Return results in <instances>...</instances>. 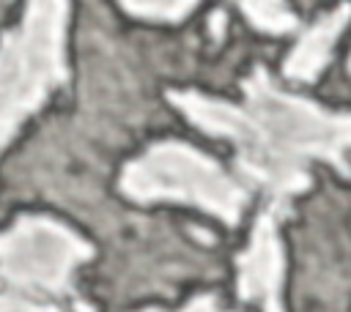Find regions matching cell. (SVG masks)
Listing matches in <instances>:
<instances>
[{"mask_svg":"<svg viewBox=\"0 0 351 312\" xmlns=\"http://www.w3.org/2000/svg\"><path fill=\"white\" fill-rule=\"evenodd\" d=\"M241 109L282 167L304 170V159H324L337 172L351 175V112H332L280 90L261 66L241 82Z\"/></svg>","mask_w":351,"mask_h":312,"instance_id":"obj_1","label":"cell"},{"mask_svg":"<svg viewBox=\"0 0 351 312\" xmlns=\"http://www.w3.org/2000/svg\"><path fill=\"white\" fill-rule=\"evenodd\" d=\"M222 22H225V16H222V11H217V14H214V25H211V33H214L217 38L222 36Z\"/></svg>","mask_w":351,"mask_h":312,"instance_id":"obj_12","label":"cell"},{"mask_svg":"<svg viewBox=\"0 0 351 312\" xmlns=\"http://www.w3.org/2000/svg\"><path fill=\"white\" fill-rule=\"evenodd\" d=\"M118 186L134 203H189L225 224H236L250 200L247 189L214 159L178 140L154 142L145 153L132 159L123 167Z\"/></svg>","mask_w":351,"mask_h":312,"instance_id":"obj_3","label":"cell"},{"mask_svg":"<svg viewBox=\"0 0 351 312\" xmlns=\"http://www.w3.org/2000/svg\"><path fill=\"white\" fill-rule=\"evenodd\" d=\"M140 312H165V309H156V307H151V309H140ZM178 312H222L219 307H217V298L214 296H197V298H192L184 309H178Z\"/></svg>","mask_w":351,"mask_h":312,"instance_id":"obj_11","label":"cell"},{"mask_svg":"<svg viewBox=\"0 0 351 312\" xmlns=\"http://www.w3.org/2000/svg\"><path fill=\"white\" fill-rule=\"evenodd\" d=\"M348 19H351V5L343 3L340 8L324 14L310 30H304L285 60V77L313 82L324 71V66L329 63L332 47L337 41L340 30L348 25Z\"/></svg>","mask_w":351,"mask_h":312,"instance_id":"obj_7","label":"cell"},{"mask_svg":"<svg viewBox=\"0 0 351 312\" xmlns=\"http://www.w3.org/2000/svg\"><path fill=\"white\" fill-rule=\"evenodd\" d=\"M126 11H132L134 16H143V19H156V22H178L184 19L195 3H151V0H143V3H121Z\"/></svg>","mask_w":351,"mask_h":312,"instance_id":"obj_9","label":"cell"},{"mask_svg":"<svg viewBox=\"0 0 351 312\" xmlns=\"http://www.w3.org/2000/svg\"><path fill=\"white\" fill-rule=\"evenodd\" d=\"M69 3H30L16 30L0 38V151L66 77Z\"/></svg>","mask_w":351,"mask_h":312,"instance_id":"obj_2","label":"cell"},{"mask_svg":"<svg viewBox=\"0 0 351 312\" xmlns=\"http://www.w3.org/2000/svg\"><path fill=\"white\" fill-rule=\"evenodd\" d=\"M93 257V246L58 219L22 213L0 233V274L27 296L71 293V274Z\"/></svg>","mask_w":351,"mask_h":312,"instance_id":"obj_4","label":"cell"},{"mask_svg":"<svg viewBox=\"0 0 351 312\" xmlns=\"http://www.w3.org/2000/svg\"><path fill=\"white\" fill-rule=\"evenodd\" d=\"M0 312H60L55 304L22 293H0Z\"/></svg>","mask_w":351,"mask_h":312,"instance_id":"obj_10","label":"cell"},{"mask_svg":"<svg viewBox=\"0 0 351 312\" xmlns=\"http://www.w3.org/2000/svg\"><path fill=\"white\" fill-rule=\"evenodd\" d=\"M241 11L258 30L271 33V36L288 33L296 27V16L282 3H241Z\"/></svg>","mask_w":351,"mask_h":312,"instance_id":"obj_8","label":"cell"},{"mask_svg":"<svg viewBox=\"0 0 351 312\" xmlns=\"http://www.w3.org/2000/svg\"><path fill=\"white\" fill-rule=\"evenodd\" d=\"M167 99L206 134L230 140L241 172L252 178L258 186H263L269 194H274V200H282L288 194H302L310 186L307 170H288L266 151L258 129L252 126V120L241 107L203 96L197 90H170Z\"/></svg>","mask_w":351,"mask_h":312,"instance_id":"obj_5","label":"cell"},{"mask_svg":"<svg viewBox=\"0 0 351 312\" xmlns=\"http://www.w3.org/2000/svg\"><path fill=\"white\" fill-rule=\"evenodd\" d=\"M282 244L277 235V216L263 211L255 219L247 249L236 257L239 296L244 301H261L263 312L282 309Z\"/></svg>","mask_w":351,"mask_h":312,"instance_id":"obj_6","label":"cell"}]
</instances>
